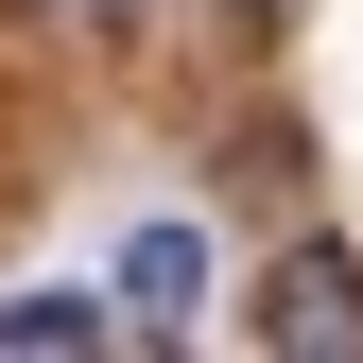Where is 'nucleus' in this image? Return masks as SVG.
Returning <instances> with one entry per match:
<instances>
[{
  "mask_svg": "<svg viewBox=\"0 0 363 363\" xmlns=\"http://www.w3.org/2000/svg\"><path fill=\"white\" fill-rule=\"evenodd\" d=\"M208 311V242L191 225H139V242H121V329H191Z\"/></svg>",
  "mask_w": 363,
  "mask_h": 363,
  "instance_id": "2",
  "label": "nucleus"
},
{
  "mask_svg": "<svg viewBox=\"0 0 363 363\" xmlns=\"http://www.w3.org/2000/svg\"><path fill=\"white\" fill-rule=\"evenodd\" d=\"M86 18H121V0H86Z\"/></svg>",
  "mask_w": 363,
  "mask_h": 363,
  "instance_id": "5",
  "label": "nucleus"
},
{
  "mask_svg": "<svg viewBox=\"0 0 363 363\" xmlns=\"http://www.w3.org/2000/svg\"><path fill=\"white\" fill-rule=\"evenodd\" d=\"M225 18H294V0H225Z\"/></svg>",
  "mask_w": 363,
  "mask_h": 363,
  "instance_id": "4",
  "label": "nucleus"
},
{
  "mask_svg": "<svg viewBox=\"0 0 363 363\" xmlns=\"http://www.w3.org/2000/svg\"><path fill=\"white\" fill-rule=\"evenodd\" d=\"M259 346H294V363H363V259H346V242H294L277 277H259Z\"/></svg>",
  "mask_w": 363,
  "mask_h": 363,
  "instance_id": "1",
  "label": "nucleus"
},
{
  "mask_svg": "<svg viewBox=\"0 0 363 363\" xmlns=\"http://www.w3.org/2000/svg\"><path fill=\"white\" fill-rule=\"evenodd\" d=\"M104 329H121L104 294H0V346H18V363H69V346H104Z\"/></svg>",
  "mask_w": 363,
  "mask_h": 363,
  "instance_id": "3",
  "label": "nucleus"
}]
</instances>
